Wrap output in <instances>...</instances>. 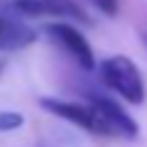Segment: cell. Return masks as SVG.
Masks as SVG:
<instances>
[{"label":"cell","mask_w":147,"mask_h":147,"mask_svg":"<svg viewBox=\"0 0 147 147\" xmlns=\"http://www.w3.org/2000/svg\"><path fill=\"white\" fill-rule=\"evenodd\" d=\"M100 81L127 103L140 105L145 100L147 91H145L142 74L135 66V61L125 54H115V57H108L100 61Z\"/></svg>","instance_id":"obj_1"},{"label":"cell","mask_w":147,"mask_h":147,"mask_svg":"<svg viewBox=\"0 0 147 147\" xmlns=\"http://www.w3.org/2000/svg\"><path fill=\"white\" fill-rule=\"evenodd\" d=\"M37 103H39V108L49 110L52 115H57V118H61V120L71 123V125L81 127V130L108 137L105 123H103L100 113L96 110V105L91 103V100L79 103V100H66V98H52V96H47V98H39Z\"/></svg>","instance_id":"obj_2"},{"label":"cell","mask_w":147,"mask_h":147,"mask_svg":"<svg viewBox=\"0 0 147 147\" xmlns=\"http://www.w3.org/2000/svg\"><path fill=\"white\" fill-rule=\"evenodd\" d=\"M44 32H47L49 39H52L61 52H66L81 69L91 71V69L96 66V57H93V49H91L88 39H86L71 22H66V20L49 22V25L44 27Z\"/></svg>","instance_id":"obj_3"},{"label":"cell","mask_w":147,"mask_h":147,"mask_svg":"<svg viewBox=\"0 0 147 147\" xmlns=\"http://www.w3.org/2000/svg\"><path fill=\"white\" fill-rule=\"evenodd\" d=\"M7 7L20 17H64V20L88 22L86 10L76 0H10Z\"/></svg>","instance_id":"obj_4"},{"label":"cell","mask_w":147,"mask_h":147,"mask_svg":"<svg viewBox=\"0 0 147 147\" xmlns=\"http://www.w3.org/2000/svg\"><path fill=\"white\" fill-rule=\"evenodd\" d=\"M88 100L100 113V118L105 123V130H108V137H125V140H135L137 137L140 125L132 120V115H127L125 108L118 100L108 98V96H98V93H91Z\"/></svg>","instance_id":"obj_5"},{"label":"cell","mask_w":147,"mask_h":147,"mask_svg":"<svg viewBox=\"0 0 147 147\" xmlns=\"http://www.w3.org/2000/svg\"><path fill=\"white\" fill-rule=\"evenodd\" d=\"M37 39V34L20 20H3L0 30V49L3 52H17V49L30 47Z\"/></svg>","instance_id":"obj_6"},{"label":"cell","mask_w":147,"mask_h":147,"mask_svg":"<svg viewBox=\"0 0 147 147\" xmlns=\"http://www.w3.org/2000/svg\"><path fill=\"white\" fill-rule=\"evenodd\" d=\"M25 125V118L17 110H0V132H12Z\"/></svg>","instance_id":"obj_7"},{"label":"cell","mask_w":147,"mask_h":147,"mask_svg":"<svg viewBox=\"0 0 147 147\" xmlns=\"http://www.w3.org/2000/svg\"><path fill=\"white\" fill-rule=\"evenodd\" d=\"M105 17H115L118 10H120V0H91Z\"/></svg>","instance_id":"obj_8"},{"label":"cell","mask_w":147,"mask_h":147,"mask_svg":"<svg viewBox=\"0 0 147 147\" xmlns=\"http://www.w3.org/2000/svg\"><path fill=\"white\" fill-rule=\"evenodd\" d=\"M0 30H3V17H0Z\"/></svg>","instance_id":"obj_9"}]
</instances>
